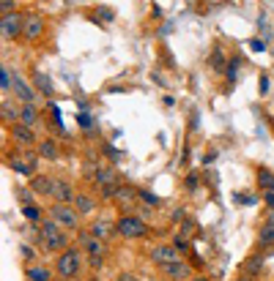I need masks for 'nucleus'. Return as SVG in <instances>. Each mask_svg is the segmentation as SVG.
<instances>
[{"mask_svg":"<svg viewBox=\"0 0 274 281\" xmlns=\"http://www.w3.org/2000/svg\"><path fill=\"white\" fill-rule=\"evenodd\" d=\"M25 276H28V281H52L55 268H47V265H30V268H25Z\"/></svg>","mask_w":274,"mask_h":281,"instance_id":"obj_16","label":"nucleus"},{"mask_svg":"<svg viewBox=\"0 0 274 281\" xmlns=\"http://www.w3.org/2000/svg\"><path fill=\"white\" fill-rule=\"evenodd\" d=\"M197 183H200V177H197V172H189V175H186V188H197Z\"/></svg>","mask_w":274,"mask_h":281,"instance_id":"obj_38","label":"nucleus"},{"mask_svg":"<svg viewBox=\"0 0 274 281\" xmlns=\"http://www.w3.org/2000/svg\"><path fill=\"white\" fill-rule=\"evenodd\" d=\"M83 273V254L77 248H66L63 254H58L55 259V276L63 281H72Z\"/></svg>","mask_w":274,"mask_h":281,"instance_id":"obj_2","label":"nucleus"},{"mask_svg":"<svg viewBox=\"0 0 274 281\" xmlns=\"http://www.w3.org/2000/svg\"><path fill=\"white\" fill-rule=\"evenodd\" d=\"M77 243H80V248H83L88 257H107V246H104V240H99L96 235L83 232V229H80V232H77Z\"/></svg>","mask_w":274,"mask_h":281,"instance_id":"obj_6","label":"nucleus"},{"mask_svg":"<svg viewBox=\"0 0 274 281\" xmlns=\"http://www.w3.org/2000/svg\"><path fill=\"white\" fill-rule=\"evenodd\" d=\"M192 229H195V221H189V218H186V221L181 224V238H184V235H189Z\"/></svg>","mask_w":274,"mask_h":281,"instance_id":"obj_40","label":"nucleus"},{"mask_svg":"<svg viewBox=\"0 0 274 281\" xmlns=\"http://www.w3.org/2000/svg\"><path fill=\"white\" fill-rule=\"evenodd\" d=\"M173 248H176V251H189V243H186V238H181V235H179V238L173 240Z\"/></svg>","mask_w":274,"mask_h":281,"instance_id":"obj_35","label":"nucleus"},{"mask_svg":"<svg viewBox=\"0 0 274 281\" xmlns=\"http://www.w3.org/2000/svg\"><path fill=\"white\" fill-rule=\"evenodd\" d=\"M250 47L255 49V52H263V49H266V44H263L261 38H252V41H250Z\"/></svg>","mask_w":274,"mask_h":281,"instance_id":"obj_41","label":"nucleus"},{"mask_svg":"<svg viewBox=\"0 0 274 281\" xmlns=\"http://www.w3.org/2000/svg\"><path fill=\"white\" fill-rule=\"evenodd\" d=\"M263 205H266L269 211H274V191H263Z\"/></svg>","mask_w":274,"mask_h":281,"instance_id":"obj_39","label":"nucleus"},{"mask_svg":"<svg viewBox=\"0 0 274 281\" xmlns=\"http://www.w3.org/2000/svg\"><path fill=\"white\" fill-rule=\"evenodd\" d=\"M14 6H17L14 0H0V11H3V14H11V11H17Z\"/></svg>","mask_w":274,"mask_h":281,"instance_id":"obj_36","label":"nucleus"},{"mask_svg":"<svg viewBox=\"0 0 274 281\" xmlns=\"http://www.w3.org/2000/svg\"><path fill=\"white\" fill-rule=\"evenodd\" d=\"M39 235H42V243L47 251H55V254H63L66 248H72V240H69V232L63 227L52 221V218H44L39 224Z\"/></svg>","mask_w":274,"mask_h":281,"instance_id":"obj_1","label":"nucleus"},{"mask_svg":"<svg viewBox=\"0 0 274 281\" xmlns=\"http://www.w3.org/2000/svg\"><path fill=\"white\" fill-rule=\"evenodd\" d=\"M261 93H263V96L269 93V76H266V74L261 76Z\"/></svg>","mask_w":274,"mask_h":281,"instance_id":"obj_44","label":"nucleus"},{"mask_svg":"<svg viewBox=\"0 0 274 281\" xmlns=\"http://www.w3.org/2000/svg\"><path fill=\"white\" fill-rule=\"evenodd\" d=\"M272 243H274V218H269L258 229V246H272Z\"/></svg>","mask_w":274,"mask_h":281,"instance_id":"obj_22","label":"nucleus"},{"mask_svg":"<svg viewBox=\"0 0 274 281\" xmlns=\"http://www.w3.org/2000/svg\"><path fill=\"white\" fill-rule=\"evenodd\" d=\"M238 71H241V58H230L228 60V69H225V79H228V85H236V79H238Z\"/></svg>","mask_w":274,"mask_h":281,"instance_id":"obj_24","label":"nucleus"},{"mask_svg":"<svg viewBox=\"0 0 274 281\" xmlns=\"http://www.w3.org/2000/svg\"><path fill=\"white\" fill-rule=\"evenodd\" d=\"M74 188H72V180H66V177H55V191H52V199L58 205H72L74 202Z\"/></svg>","mask_w":274,"mask_h":281,"instance_id":"obj_11","label":"nucleus"},{"mask_svg":"<svg viewBox=\"0 0 274 281\" xmlns=\"http://www.w3.org/2000/svg\"><path fill=\"white\" fill-rule=\"evenodd\" d=\"M113 17H115L113 8H107V6H99V8L93 11V19H96V22H113Z\"/></svg>","mask_w":274,"mask_h":281,"instance_id":"obj_31","label":"nucleus"},{"mask_svg":"<svg viewBox=\"0 0 274 281\" xmlns=\"http://www.w3.org/2000/svg\"><path fill=\"white\" fill-rule=\"evenodd\" d=\"M36 120H39L36 104H22V106H19V123H22V126L33 129V126H36Z\"/></svg>","mask_w":274,"mask_h":281,"instance_id":"obj_19","label":"nucleus"},{"mask_svg":"<svg viewBox=\"0 0 274 281\" xmlns=\"http://www.w3.org/2000/svg\"><path fill=\"white\" fill-rule=\"evenodd\" d=\"M115 281H137V279H135V276H132V273H121V276H118V279H115Z\"/></svg>","mask_w":274,"mask_h":281,"instance_id":"obj_45","label":"nucleus"},{"mask_svg":"<svg viewBox=\"0 0 274 281\" xmlns=\"http://www.w3.org/2000/svg\"><path fill=\"white\" fill-rule=\"evenodd\" d=\"M19 254H22L25 259H33V248H30V246H22V248H19Z\"/></svg>","mask_w":274,"mask_h":281,"instance_id":"obj_43","label":"nucleus"},{"mask_svg":"<svg viewBox=\"0 0 274 281\" xmlns=\"http://www.w3.org/2000/svg\"><path fill=\"white\" fill-rule=\"evenodd\" d=\"M137 197V188H132V186H121L118 188V194H115V202L118 205H129L132 199Z\"/></svg>","mask_w":274,"mask_h":281,"instance_id":"obj_29","label":"nucleus"},{"mask_svg":"<svg viewBox=\"0 0 274 281\" xmlns=\"http://www.w3.org/2000/svg\"><path fill=\"white\" fill-rule=\"evenodd\" d=\"M25 14L22 11H11V14H3L0 17V35L3 38H19L25 33Z\"/></svg>","mask_w":274,"mask_h":281,"instance_id":"obj_5","label":"nucleus"},{"mask_svg":"<svg viewBox=\"0 0 274 281\" xmlns=\"http://www.w3.org/2000/svg\"><path fill=\"white\" fill-rule=\"evenodd\" d=\"M11 140H14V145H17V147H33V145H39L33 129H28V126H22V123H14L11 126Z\"/></svg>","mask_w":274,"mask_h":281,"instance_id":"obj_12","label":"nucleus"},{"mask_svg":"<svg viewBox=\"0 0 274 281\" xmlns=\"http://www.w3.org/2000/svg\"><path fill=\"white\" fill-rule=\"evenodd\" d=\"M197 123H200V117H197V112H192V117H189V131H195Z\"/></svg>","mask_w":274,"mask_h":281,"instance_id":"obj_42","label":"nucleus"},{"mask_svg":"<svg viewBox=\"0 0 274 281\" xmlns=\"http://www.w3.org/2000/svg\"><path fill=\"white\" fill-rule=\"evenodd\" d=\"M22 216L28 218V221H39V224L44 221V218H42V211H39L36 205H28V208H22Z\"/></svg>","mask_w":274,"mask_h":281,"instance_id":"obj_32","label":"nucleus"},{"mask_svg":"<svg viewBox=\"0 0 274 281\" xmlns=\"http://www.w3.org/2000/svg\"><path fill=\"white\" fill-rule=\"evenodd\" d=\"M236 202H238V205H244V208H250V205H255L258 199L252 197V194H247V191H238L236 194Z\"/></svg>","mask_w":274,"mask_h":281,"instance_id":"obj_33","label":"nucleus"},{"mask_svg":"<svg viewBox=\"0 0 274 281\" xmlns=\"http://www.w3.org/2000/svg\"><path fill=\"white\" fill-rule=\"evenodd\" d=\"M148 257L154 259L156 265H170V262H179V251L173 248V243H159L148 251Z\"/></svg>","mask_w":274,"mask_h":281,"instance_id":"obj_10","label":"nucleus"},{"mask_svg":"<svg viewBox=\"0 0 274 281\" xmlns=\"http://www.w3.org/2000/svg\"><path fill=\"white\" fill-rule=\"evenodd\" d=\"M263 257L261 254H252V257L244 259V265H241V276H247V279H258V276H263Z\"/></svg>","mask_w":274,"mask_h":281,"instance_id":"obj_15","label":"nucleus"},{"mask_svg":"<svg viewBox=\"0 0 274 281\" xmlns=\"http://www.w3.org/2000/svg\"><path fill=\"white\" fill-rule=\"evenodd\" d=\"M189 281H209V279H206V276H192Z\"/></svg>","mask_w":274,"mask_h":281,"instance_id":"obj_46","label":"nucleus"},{"mask_svg":"<svg viewBox=\"0 0 274 281\" xmlns=\"http://www.w3.org/2000/svg\"><path fill=\"white\" fill-rule=\"evenodd\" d=\"M39 153H42L44 158H49V161H55V158H58V145H55L52 140H42L39 142Z\"/></svg>","mask_w":274,"mask_h":281,"instance_id":"obj_28","label":"nucleus"},{"mask_svg":"<svg viewBox=\"0 0 274 281\" xmlns=\"http://www.w3.org/2000/svg\"><path fill=\"white\" fill-rule=\"evenodd\" d=\"M258 186H261L263 191H274V172L261 167V170H258Z\"/></svg>","mask_w":274,"mask_h":281,"instance_id":"obj_25","label":"nucleus"},{"mask_svg":"<svg viewBox=\"0 0 274 281\" xmlns=\"http://www.w3.org/2000/svg\"><path fill=\"white\" fill-rule=\"evenodd\" d=\"M93 177H96L99 186H118V175H115V170H110V167H99Z\"/></svg>","mask_w":274,"mask_h":281,"instance_id":"obj_21","label":"nucleus"},{"mask_svg":"<svg viewBox=\"0 0 274 281\" xmlns=\"http://www.w3.org/2000/svg\"><path fill=\"white\" fill-rule=\"evenodd\" d=\"M115 229H118V235L126 240H140V238L148 235V224L137 216H121L118 221H115Z\"/></svg>","mask_w":274,"mask_h":281,"instance_id":"obj_4","label":"nucleus"},{"mask_svg":"<svg viewBox=\"0 0 274 281\" xmlns=\"http://www.w3.org/2000/svg\"><path fill=\"white\" fill-rule=\"evenodd\" d=\"M49 218H52L58 227H63L66 232H80V213L74 211V205H58L55 202L52 208H49Z\"/></svg>","mask_w":274,"mask_h":281,"instance_id":"obj_3","label":"nucleus"},{"mask_svg":"<svg viewBox=\"0 0 274 281\" xmlns=\"http://www.w3.org/2000/svg\"><path fill=\"white\" fill-rule=\"evenodd\" d=\"M0 88H3V93H11V88H14V76H11L8 66H0Z\"/></svg>","mask_w":274,"mask_h":281,"instance_id":"obj_30","label":"nucleus"},{"mask_svg":"<svg viewBox=\"0 0 274 281\" xmlns=\"http://www.w3.org/2000/svg\"><path fill=\"white\" fill-rule=\"evenodd\" d=\"M77 120H80V126H83V129H91V126H93V117H91L88 112H80Z\"/></svg>","mask_w":274,"mask_h":281,"instance_id":"obj_34","label":"nucleus"},{"mask_svg":"<svg viewBox=\"0 0 274 281\" xmlns=\"http://www.w3.org/2000/svg\"><path fill=\"white\" fill-rule=\"evenodd\" d=\"M6 164L11 167L17 175H33V172H36L39 158L33 156V153H19V156H8V158H6Z\"/></svg>","mask_w":274,"mask_h":281,"instance_id":"obj_7","label":"nucleus"},{"mask_svg":"<svg viewBox=\"0 0 274 281\" xmlns=\"http://www.w3.org/2000/svg\"><path fill=\"white\" fill-rule=\"evenodd\" d=\"M44 33V19L39 17V14H28V19H25V38L28 41H39Z\"/></svg>","mask_w":274,"mask_h":281,"instance_id":"obj_13","label":"nucleus"},{"mask_svg":"<svg viewBox=\"0 0 274 281\" xmlns=\"http://www.w3.org/2000/svg\"><path fill=\"white\" fill-rule=\"evenodd\" d=\"M101 265H104V257H88V268L91 270H101Z\"/></svg>","mask_w":274,"mask_h":281,"instance_id":"obj_37","label":"nucleus"},{"mask_svg":"<svg viewBox=\"0 0 274 281\" xmlns=\"http://www.w3.org/2000/svg\"><path fill=\"white\" fill-rule=\"evenodd\" d=\"M11 93H14V99L19 101V106H22V104H36V90L25 82L22 74H14V88H11Z\"/></svg>","mask_w":274,"mask_h":281,"instance_id":"obj_9","label":"nucleus"},{"mask_svg":"<svg viewBox=\"0 0 274 281\" xmlns=\"http://www.w3.org/2000/svg\"><path fill=\"white\" fill-rule=\"evenodd\" d=\"M233 281H252V279H247V276H238V279H233Z\"/></svg>","mask_w":274,"mask_h":281,"instance_id":"obj_47","label":"nucleus"},{"mask_svg":"<svg viewBox=\"0 0 274 281\" xmlns=\"http://www.w3.org/2000/svg\"><path fill=\"white\" fill-rule=\"evenodd\" d=\"M33 85H36V93L52 96V82H49L47 74H42V71H33Z\"/></svg>","mask_w":274,"mask_h":281,"instance_id":"obj_23","label":"nucleus"},{"mask_svg":"<svg viewBox=\"0 0 274 281\" xmlns=\"http://www.w3.org/2000/svg\"><path fill=\"white\" fill-rule=\"evenodd\" d=\"M113 232H118V229H115V224H110L107 218H96V221L91 224V235H96L99 240H110Z\"/></svg>","mask_w":274,"mask_h":281,"instance_id":"obj_17","label":"nucleus"},{"mask_svg":"<svg viewBox=\"0 0 274 281\" xmlns=\"http://www.w3.org/2000/svg\"><path fill=\"white\" fill-rule=\"evenodd\" d=\"M0 109H3V120H6V123H19V106H14L11 101H3V106H0Z\"/></svg>","mask_w":274,"mask_h":281,"instance_id":"obj_27","label":"nucleus"},{"mask_svg":"<svg viewBox=\"0 0 274 281\" xmlns=\"http://www.w3.org/2000/svg\"><path fill=\"white\" fill-rule=\"evenodd\" d=\"M209 69L214 71V74H225V49L222 47H214V52L209 55Z\"/></svg>","mask_w":274,"mask_h":281,"instance_id":"obj_20","label":"nucleus"},{"mask_svg":"<svg viewBox=\"0 0 274 281\" xmlns=\"http://www.w3.org/2000/svg\"><path fill=\"white\" fill-rule=\"evenodd\" d=\"M74 211H77L80 216H91V213L96 211V199L91 197V194H77V197H74Z\"/></svg>","mask_w":274,"mask_h":281,"instance_id":"obj_18","label":"nucleus"},{"mask_svg":"<svg viewBox=\"0 0 274 281\" xmlns=\"http://www.w3.org/2000/svg\"><path fill=\"white\" fill-rule=\"evenodd\" d=\"M159 273L165 281H189V265L184 259H179V262L170 265H159Z\"/></svg>","mask_w":274,"mask_h":281,"instance_id":"obj_8","label":"nucleus"},{"mask_svg":"<svg viewBox=\"0 0 274 281\" xmlns=\"http://www.w3.org/2000/svg\"><path fill=\"white\" fill-rule=\"evenodd\" d=\"M30 191H33V194H44V197H52L55 177H49V175H33V180H30Z\"/></svg>","mask_w":274,"mask_h":281,"instance_id":"obj_14","label":"nucleus"},{"mask_svg":"<svg viewBox=\"0 0 274 281\" xmlns=\"http://www.w3.org/2000/svg\"><path fill=\"white\" fill-rule=\"evenodd\" d=\"M137 199H143V205L148 208H159L162 205V197L154 191H148V188H137Z\"/></svg>","mask_w":274,"mask_h":281,"instance_id":"obj_26","label":"nucleus"}]
</instances>
